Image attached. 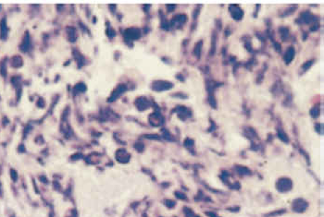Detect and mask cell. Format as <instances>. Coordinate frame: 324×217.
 Listing matches in <instances>:
<instances>
[{
    "mask_svg": "<svg viewBox=\"0 0 324 217\" xmlns=\"http://www.w3.org/2000/svg\"><path fill=\"white\" fill-rule=\"evenodd\" d=\"M172 83L169 82H166V81H158L155 83L154 85V89L157 91H162V90H168L169 88H172Z\"/></svg>",
    "mask_w": 324,
    "mask_h": 217,
    "instance_id": "obj_1",
    "label": "cell"
},
{
    "mask_svg": "<svg viewBox=\"0 0 324 217\" xmlns=\"http://www.w3.org/2000/svg\"><path fill=\"white\" fill-rule=\"evenodd\" d=\"M233 7L235 8V9H233V7L231 8V12H232L233 17L235 20H240L242 17H243V11L238 7H236V6H233Z\"/></svg>",
    "mask_w": 324,
    "mask_h": 217,
    "instance_id": "obj_2",
    "label": "cell"
},
{
    "mask_svg": "<svg viewBox=\"0 0 324 217\" xmlns=\"http://www.w3.org/2000/svg\"><path fill=\"white\" fill-rule=\"evenodd\" d=\"M294 55H295V51H294V49H293V48H290V49L288 50V51H287L286 55H285V60H286V62H287V63H289L290 61H291V60L293 59Z\"/></svg>",
    "mask_w": 324,
    "mask_h": 217,
    "instance_id": "obj_3",
    "label": "cell"
}]
</instances>
